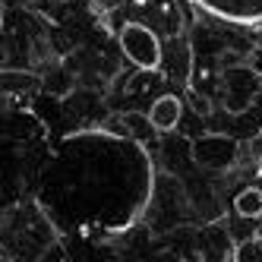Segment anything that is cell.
Segmentation results:
<instances>
[{
    "instance_id": "cell-1",
    "label": "cell",
    "mask_w": 262,
    "mask_h": 262,
    "mask_svg": "<svg viewBox=\"0 0 262 262\" xmlns=\"http://www.w3.org/2000/svg\"><path fill=\"white\" fill-rule=\"evenodd\" d=\"M190 158L205 171H231L240 161V139L228 133H202L190 139Z\"/></svg>"
},
{
    "instance_id": "cell-2",
    "label": "cell",
    "mask_w": 262,
    "mask_h": 262,
    "mask_svg": "<svg viewBox=\"0 0 262 262\" xmlns=\"http://www.w3.org/2000/svg\"><path fill=\"white\" fill-rule=\"evenodd\" d=\"M120 51L126 54V60L133 63L136 70H158L164 60V51H161V38L142 23H126L120 26Z\"/></svg>"
},
{
    "instance_id": "cell-3",
    "label": "cell",
    "mask_w": 262,
    "mask_h": 262,
    "mask_svg": "<svg viewBox=\"0 0 262 262\" xmlns=\"http://www.w3.org/2000/svg\"><path fill=\"white\" fill-rule=\"evenodd\" d=\"M259 79L256 73L250 70V63H234L221 73V92H224V107L231 114H243L253 101H256V92H259Z\"/></svg>"
},
{
    "instance_id": "cell-4",
    "label": "cell",
    "mask_w": 262,
    "mask_h": 262,
    "mask_svg": "<svg viewBox=\"0 0 262 262\" xmlns=\"http://www.w3.org/2000/svg\"><path fill=\"white\" fill-rule=\"evenodd\" d=\"M193 4L228 23H240V26L262 23V0H193Z\"/></svg>"
},
{
    "instance_id": "cell-5",
    "label": "cell",
    "mask_w": 262,
    "mask_h": 262,
    "mask_svg": "<svg viewBox=\"0 0 262 262\" xmlns=\"http://www.w3.org/2000/svg\"><path fill=\"white\" fill-rule=\"evenodd\" d=\"M148 117L158 126V133H171V129L180 126V117H183V101L177 95H161L152 101L148 107Z\"/></svg>"
},
{
    "instance_id": "cell-6",
    "label": "cell",
    "mask_w": 262,
    "mask_h": 262,
    "mask_svg": "<svg viewBox=\"0 0 262 262\" xmlns=\"http://www.w3.org/2000/svg\"><path fill=\"white\" fill-rule=\"evenodd\" d=\"M234 212L247 221H256L262 215V186H247L234 196Z\"/></svg>"
},
{
    "instance_id": "cell-7",
    "label": "cell",
    "mask_w": 262,
    "mask_h": 262,
    "mask_svg": "<svg viewBox=\"0 0 262 262\" xmlns=\"http://www.w3.org/2000/svg\"><path fill=\"white\" fill-rule=\"evenodd\" d=\"M120 123L126 126V133L133 136L136 142H148V139H155V133H158V126L152 123V117H148V114H139V111H129V114H123Z\"/></svg>"
},
{
    "instance_id": "cell-8",
    "label": "cell",
    "mask_w": 262,
    "mask_h": 262,
    "mask_svg": "<svg viewBox=\"0 0 262 262\" xmlns=\"http://www.w3.org/2000/svg\"><path fill=\"white\" fill-rule=\"evenodd\" d=\"M234 262H262V237H247L234 247Z\"/></svg>"
},
{
    "instance_id": "cell-9",
    "label": "cell",
    "mask_w": 262,
    "mask_h": 262,
    "mask_svg": "<svg viewBox=\"0 0 262 262\" xmlns=\"http://www.w3.org/2000/svg\"><path fill=\"white\" fill-rule=\"evenodd\" d=\"M247 63H250V70L256 73V76H262V45H256V48L247 54Z\"/></svg>"
},
{
    "instance_id": "cell-10",
    "label": "cell",
    "mask_w": 262,
    "mask_h": 262,
    "mask_svg": "<svg viewBox=\"0 0 262 262\" xmlns=\"http://www.w3.org/2000/svg\"><path fill=\"white\" fill-rule=\"evenodd\" d=\"M256 237H262V215L256 218Z\"/></svg>"
},
{
    "instance_id": "cell-11",
    "label": "cell",
    "mask_w": 262,
    "mask_h": 262,
    "mask_svg": "<svg viewBox=\"0 0 262 262\" xmlns=\"http://www.w3.org/2000/svg\"><path fill=\"white\" fill-rule=\"evenodd\" d=\"M256 142H259V148H262V129H259V136H256Z\"/></svg>"
}]
</instances>
